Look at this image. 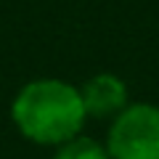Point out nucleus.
<instances>
[{"instance_id": "f03ea898", "label": "nucleus", "mask_w": 159, "mask_h": 159, "mask_svg": "<svg viewBox=\"0 0 159 159\" xmlns=\"http://www.w3.org/2000/svg\"><path fill=\"white\" fill-rule=\"evenodd\" d=\"M106 148L111 159H159V106L127 103L111 117Z\"/></svg>"}, {"instance_id": "20e7f679", "label": "nucleus", "mask_w": 159, "mask_h": 159, "mask_svg": "<svg viewBox=\"0 0 159 159\" xmlns=\"http://www.w3.org/2000/svg\"><path fill=\"white\" fill-rule=\"evenodd\" d=\"M53 159H111V157H109L106 143H98L96 138H88L80 133V135L64 141L61 146H56Z\"/></svg>"}, {"instance_id": "f257e3e1", "label": "nucleus", "mask_w": 159, "mask_h": 159, "mask_svg": "<svg viewBox=\"0 0 159 159\" xmlns=\"http://www.w3.org/2000/svg\"><path fill=\"white\" fill-rule=\"evenodd\" d=\"M11 119L27 141L40 146H61L85 127V103L77 85L56 77L32 80L16 93Z\"/></svg>"}, {"instance_id": "7ed1b4c3", "label": "nucleus", "mask_w": 159, "mask_h": 159, "mask_svg": "<svg viewBox=\"0 0 159 159\" xmlns=\"http://www.w3.org/2000/svg\"><path fill=\"white\" fill-rule=\"evenodd\" d=\"M80 93H82L88 117H117L130 103L127 101V85L111 72L93 74L80 88Z\"/></svg>"}]
</instances>
